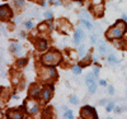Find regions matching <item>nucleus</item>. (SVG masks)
<instances>
[{"label": "nucleus", "instance_id": "15", "mask_svg": "<svg viewBox=\"0 0 127 119\" xmlns=\"http://www.w3.org/2000/svg\"><path fill=\"white\" fill-rule=\"evenodd\" d=\"M52 28H54V27H52V24H50V23H41L38 25V30L43 32V33H45V32H50Z\"/></svg>", "mask_w": 127, "mask_h": 119}, {"label": "nucleus", "instance_id": "19", "mask_svg": "<svg viewBox=\"0 0 127 119\" xmlns=\"http://www.w3.org/2000/svg\"><path fill=\"white\" fill-rule=\"evenodd\" d=\"M105 51H107V48H105L104 43H103V42H99V52L102 53V55H104Z\"/></svg>", "mask_w": 127, "mask_h": 119}, {"label": "nucleus", "instance_id": "33", "mask_svg": "<svg viewBox=\"0 0 127 119\" xmlns=\"http://www.w3.org/2000/svg\"><path fill=\"white\" fill-rule=\"evenodd\" d=\"M20 37L24 38V37H26V33H23V32H22V33H20Z\"/></svg>", "mask_w": 127, "mask_h": 119}, {"label": "nucleus", "instance_id": "24", "mask_svg": "<svg viewBox=\"0 0 127 119\" xmlns=\"http://www.w3.org/2000/svg\"><path fill=\"white\" fill-rule=\"evenodd\" d=\"M15 4H17L18 8H22L24 5V1H23V0H15Z\"/></svg>", "mask_w": 127, "mask_h": 119}, {"label": "nucleus", "instance_id": "17", "mask_svg": "<svg viewBox=\"0 0 127 119\" xmlns=\"http://www.w3.org/2000/svg\"><path fill=\"white\" fill-rule=\"evenodd\" d=\"M27 62H28V60H27V58L18 60V61H17V65H18V67H24L26 65H27Z\"/></svg>", "mask_w": 127, "mask_h": 119}, {"label": "nucleus", "instance_id": "27", "mask_svg": "<svg viewBox=\"0 0 127 119\" xmlns=\"http://www.w3.org/2000/svg\"><path fill=\"white\" fill-rule=\"evenodd\" d=\"M45 17H46L47 19H51V18H52V13H51V12H46V13H45Z\"/></svg>", "mask_w": 127, "mask_h": 119}, {"label": "nucleus", "instance_id": "34", "mask_svg": "<svg viewBox=\"0 0 127 119\" xmlns=\"http://www.w3.org/2000/svg\"><path fill=\"white\" fill-rule=\"evenodd\" d=\"M76 1H81V0H76Z\"/></svg>", "mask_w": 127, "mask_h": 119}, {"label": "nucleus", "instance_id": "4", "mask_svg": "<svg viewBox=\"0 0 127 119\" xmlns=\"http://www.w3.org/2000/svg\"><path fill=\"white\" fill-rule=\"evenodd\" d=\"M39 77L42 80H48V79H56L57 77V72L54 67H51V66H46V69L42 70L41 75H39Z\"/></svg>", "mask_w": 127, "mask_h": 119}, {"label": "nucleus", "instance_id": "12", "mask_svg": "<svg viewBox=\"0 0 127 119\" xmlns=\"http://www.w3.org/2000/svg\"><path fill=\"white\" fill-rule=\"evenodd\" d=\"M26 110L28 114H36L38 112V104L34 101H31V103L26 101Z\"/></svg>", "mask_w": 127, "mask_h": 119}, {"label": "nucleus", "instance_id": "8", "mask_svg": "<svg viewBox=\"0 0 127 119\" xmlns=\"http://www.w3.org/2000/svg\"><path fill=\"white\" fill-rule=\"evenodd\" d=\"M85 81L88 84V88H89V93L90 94H94L97 91V84H95L94 79H93V73H88L87 77H85Z\"/></svg>", "mask_w": 127, "mask_h": 119}, {"label": "nucleus", "instance_id": "23", "mask_svg": "<svg viewBox=\"0 0 127 119\" xmlns=\"http://www.w3.org/2000/svg\"><path fill=\"white\" fill-rule=\"evenodd\" d=\"M70 101H71L72 104H79V99L76 98L75 95H74V96H71V98H70Z\"/></svg>", "mask_w": 127, "mask_h": 119}, {"label": "nucleus", "instance_id": "26", "mask_svg": "<svg viewBox=\"0 0 127 119\" xmlns=\"http://www.w3.org/2000/svg\"><path fill=\"white\" fill-rule=\"evenodd\" d=\"M113 108H114V104H113V103H109V104L107 105V112H112Z\"/></svg>", "mask_w": 127, "mask_h": 119}, {"label": "nucleus", "instance_id": "10", "mask_svg": "<svg viewBox=\"0 0 127 119\" xmlns=\"http://www.w3.org/2000/svg\"><path fill=\"white\" fill-rule=\"evenodd\" d=\"M34 46H36V48H37L38 51L43 52V51H46V49H47L48 43H47V41H46V39L39 38V39H34Z\"/></svg>", "mask_w": 127, "mask_h": 119}, {"label": "nucleus", "instance_id": "16", "mask_svg": "<svg viewBox=\"0 0 127 119\" xmlns=\"http://www.w3.org/2000/svg\"><path fill=\"white\" fill-rule=\"evenodd\" d=\"M10 51H12L14 55L19 56L20 55V51H22V46H20L19 43H13V45L10 46Z\"/></svg>", "mask_w": 127, "mask_h": 119}, {"label": "nucleus", "instance_id": "1", "mask_svg": "<svg viewBox=\"0 0 127 119\" xmlns=\"http://www.w3.org/2000/svg\"><path fill=\"white\" fill-rule=\"evenodd\" d=\"M127 29V23L125 19H120L116 22V25L109 28L105 33V37L111 41H114V39H121L125 34V32Z\"/></svg>", "mask_w": 127, "mask_h": 119}, {"label": "nucleus", "instance_id": "21", "mask_svg": "<svg viewBox=\"0 0 127 119\" xmlns=\"http://www.w3.org/2000/svg\"><path fill=\"white\" fill-rule=\"evenodd\" d=\"M108 61H109L111 63H117V62H118V60L113 55H109V56H108Z\"/></svg>", "mask_w": 127, "mask_h": 119}, {"label": "nucleus", "instance_id": "28", "mask_svg": "<svg viewBox=\"0 0 127 119\" xmlns=\"http://www.w3.org/2000/svg\"><path fill=\"white\" fill-rule=\"evenodd\" d=\"M32 25H33V24H32V22H27V23H26V28H28V29H31Z\"/></svg>", "mask_w": 127, "mask_h": 119}, {"label": "nucleus", "instance_id": "25", "mask_svg": "<svg viewBox=\"0 0 127 119\" xmlns=\"http://www.w3.org/2000/svg\"><path fill=\"white\" fill-rule=\"evenodd\" d=\"M32 1H34V3H37V4L42 5V6H45V5H46V3H45V0H32Z\"/></svg>", "mask_w": 127, "mask_h": 119}, {"label": "nucleus", "instance_id": "3", "mask_svg": "<svg viewBox=\"0 0 127 119\" xmlns=\"http://www.w3.org/2000/svg\"><path fill=\"white\" fill-rule=\"evenodd\" d=\"M80 115H81V118H85V119H97L98 118V114L95 112V109L92 108L90 105H85L84 108H81Z\"/></svg>", "mask_w": 127, "mask_h": 119}, {"label": "nucleus", "instance_id": "5", "mask_svg": "<svg viewBox=\"0 0 127 119\" xmlns=\"http://www.w3.org/2000/svg\"><path fill=\"white\" fill-rule=\"evenodd\" d=\"M52 95H54V85L52 84H47L43 86V89H42V99H43L45 103L50 101V99L52 98Z\"/></svg>", "mask_w": 127, "mask_h": 119}, {"label": "nucleus", "instance_id": "14", "mask_svg": "<svg viewBox=\"0 0 127 119\" xmlns=\"http://www.w3.org/2000/svg\"><path fill=\"white\" fill-rule=\"evenodd\" d=\"M84 33L81 29H76L75 30V34H74V42H75V45H79V43L81 42V39H84Z\"/></svg>", "mask_w": 127, "mask_h": 119}, {"label": "nucleus", "instance_id": "2", "mask_svg": "<svg viewBox=\"0 0 127 119\" xmlns=\"http://www.w3.org/2000/svg\"><path fill=\"white\" fill-rule=\"evenodd\" d=\"M41 61H42V63H43L45 66L55 67L62 61V56H61V53L57 52V51H51V52H48V53H46V55L42 56Z\"/></svg>", "mask_w": 127, "mask_h": 119}, {"label": "nucleus", "instance_id": "18", "mask_svg": "<svg viewBox=\"0 0 127 119\" xmlns=\"http://www.w3.org/2000/svg\"><path fill=\"white\" fill-rule=\"evenodd\" d=\"M81 22H83V24L85 25V27H87L89 30H92V29H93V25H92V23H90V22H89L88 19H83Z\"/></svg>", "mask_w": 127, "mask_h": 119}, {"label": "nucleus", "instance_id": "35", "mask_svg": "<svg viewBox=\"0 0 127 119\" xmlns=\"http://www.w3.org/2000/svg\"><path fill=\"white\" fill-rule=\"evenodd\" d=\"M126 20H127V17H126Z\"/></svg>", "mask_w": 127, "mask_h": 119}, {"label": "nucleus", "instance_id": "6", "mask_svg": "<svg viewBox=\"0 0 127 119\" xmlns=\"http://www.w3.org/2000/svg\"><path fill=\"white\" fill-rule=\"evenodd\" d=\"M57 28H59L60 32H62V33H69L71 30V24L66 19H60L57 22Z\"/></svg>", "mask_w": 127, "mask_h": 119}, {"label": "nucleus", "instance_id": "32", "mask_svg": "<svg viewBox=\"0 0 127 119\" xmlns=\"http://www.w3.org/2000/svg\"><path fill=\"white\" fill-rule=\"evenodd\" d=\"M113 91H114L113 88H112V86H109V94H113Z\"/></svg>", "mask_w": 127, "mask_h": 119}, {"label": "nucleus", "instance_id": "22", "mask_svg": "<svg viewBox=\"0 0 127 119\" xmlns=\"http://www.w3.org/2000/svg\"><path fill=\"white\" fill-rule=\"evenodd\" d=\"M64 117H65V118H69V119L74 118V115H72V112H71V110H66V113L64 114Z\"/></svg>", "mask_w": 127, "mask_h": 119}, {"label": "nucleus", "instance_id": "13", "mask_svg": "<svg viewBox=\"0 0 127 119\" xmlns=\"http://www.w3.org/2000/svg\"><path fill=\"white\" fill-rule=\"evenodd\" d=\"M6 117L10 118V119H22L23 114L20 113V109H18V110H9L6 113Z\"/></svg>", "mask_w": 127, "mask_h": 119}, {"label": "nucleus", "instance_id": "11", "mask_svg": "<svg viewBox=\"0 0 127 119\" xmlns=\"http://www.w3.org/2000/svg\"><path fill=\"white\" fill-rule=\"evenodd\" d=\"M29 96L33 99H39V96H42V90L37 85H32L29 89Z\"/></svg>", "mask_w": 127, "mask_h": 119}, {"label": "nucleus", "instance_id": "31", "mask_svg": "<svg viewBox=\"0 0 127 119\" xmlns=\"http://www.w3.org/2000/svg\"><path fill=\"white\" fill-rule=\"evenodd\" d=\"M100 85H103V86H107V81H105V80H100Z\"/></svg>", "mask_w": 127, "mask_h": 119}, {"label": "nucleus", "instance_id": "20", "mask_svg": "<svg viewBox=\"0 0 127 119\" xmlns=\"http://www.w3.org/2000/svg\"><path fill=\"white\" fill-rule=\"evenodd\" d=\"M72 71H74V73L80 75V73H81V66H74V67H72Z\"/></svg>", "mask_w": 127, "mask_h": 119}, {"label": "nucleus", "instance_id": "9", "mask_svg": "<svg viewBox=\"0 0 127 119\" xmlns=\"http://www.w3.org/2000/svg\"><path fill=\"white\" fill-rule=\"evenodd\" d=\"M90 10L94 13L95 17H102L104 14V5L102 3H98V4L93 3V5L90 6Z\"/></svg>", "mask_w": 127, "mask_h": 119}, {"label": "nucleus", "instance_id": "29", "mask_svg": "<svg viewBox=\"0 0 127 119\" xmlns=\"http://www.w3.org/2000/svg\"><path fill=\"white\" fill-rule=\"evenodd\" d=\"M83 53H84V48H83V47H80V48H79V56H80V57H83V56H84Z\"/></svg>", "mask_w": 127, "mask_h": 119}, {"label": "nucleus", "instance_id": "30", "mask_svg": "<svg viewBox=\"0 0 127 119\" xmlns=\"http://www.w3.org/2000/svg\"><path fill=\"white\" fill-rule=\"evenodd\" d=\"M93 71H94V73H95V76H98V73H99V69H98V67H94V70H93Z\"/></svg>", "mask_w": 127, "mask_h": 119}, {"label": "nucleus", "instance_id": "7", "mask_svg": "<svg viewBox=\"0 0 127 119\" xmlns=\"http://www.w3.org/2000/svg\"><path fill=\"white\" fill-rule=\"evenodd\" d=\"M12 15H13L12 9H10L8 5H1L0 6V18H1V20H8Z\"/></svg>", "mask_w": 127, "mask_h": 119}]
</instances>
